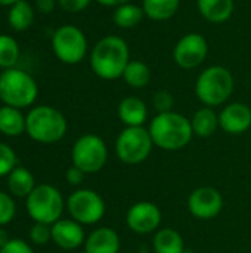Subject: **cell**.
Segmentation results:
<instances>
[{
  "instance_id": "obj_30",
  "label": "cell",
  "mask_w": 251,
  "mask_h": 253,
  "mask_svg": "<svg viewBox=\"0 0 251 253\" xmlns=\"http://www.w3.org/2000/svg\"><path fill=\"white\" fill-rule=\"evenodd\" d=\"M28 236H30L31 243H34L37 246L47 245L52 240V225L34 222V225L30 228V234Z\"/></svg>"
},
{
  "instance_id": "obj_24",
  "label": "cell",
  "mask_w": 251,
  "mask_h": 253,
  "mask_svg": "<svg viewBox=\"0 0 251 253\" xmlns=\"http://www.w3.org/2000/svg\"><path fill=\"white\" fill-rule=\"evenodd\" d=\"M143 16H145V12H143L142 6L132 3V1L115 7L114 13H112L114 24L123 30H129V28L139 25L142 22Z\"/></svg>"
},
{
  "instance_id": "obj_5",
  "label": "cell",
  "mask_w": 251,
  "mask_h": 253,
  "mask_svg": "<svg viewBox=\"0 0 251 253\" xmlns=\"http://www.w3.org/2000/svg\"><path fill=\"white\" fill-rule=\"evenodd\" d=\"M37 95V83L27 71L13 67L0 74V99L4 105L22 110L33 105Z\"/></svg>"
},
{
  "instance_id": "obj_6",
  "label": "cell",
  "mask_w": 251,
  "mask_h": 253,
  "mask_svg": "<svg viewBox=\"0 0 251 253\" xmlns=\"http://www.w3.org/2000/svg\"><path fill=\"white\" fill-rule=\"evenodd\" d=\"M65 208L61 191L49 184L37 185L25 199V209L34 222L53 225L62 218Z\"/></svg>"
},
{
  "instance_id": "obj_7",
  "label": "cell",
  "mask_w": 251,
  "mask_h": 253,
  "mask_svg": "<svg viewBox=\"0 0 251 253\" xmlns=\"http://www.w3.org/2000/svg\"><path fill=\"white\" fill-rule=\"evenodd\" d=\"M152 138L148 127H124L114 144L117 159L129 166H136L143 163L152 153L154 148Z\"/></svg>"
},
{
  "instance_id": "obj_22",
  "label": "cell",
  "mask_w": 251,
  "mask_h": 253,
  "mask_svg": "<svg viewBox=\"0 0 251 253\" xmlns=\"http://www.w3.org/2000/svg\"><path fill=\"white\" fill-rule=\"evenodd\" d=\"M0 132L6 136H19L25 132V116L19 108L0 107Z\"/></svg>"
},
{
  "instance_id": "obj_15",
  "label": "cell",
  "mask_w": 251,
  "mask_h": 253,
  "mask_svg": "<svg viewBox=\"0 0 251 253\" xmlns=\"http://www.w3.org/2000/svg\"><path fill=\"white\" fill-rule=\"evenodd\" d=\"M52 242L64 251H75L86 242L83 225L71 219H59L52 225Z\"/></svg>"
},
{
  "instance_id": "obj_19",
  "label": "cell",
  "mask_w": 251,
  "mask_h": 253,
  "mask_svg": "<svg viewBox=\"0 0 251 253\" xmlns=\"http://www.w3.org/2000/svg\"><path fill=\"white\" fill-rule=\"evenodd\" d=\"M191 126H192L195 136L210 138L220 127L219 126V114L215 111V108L204 105L194 113V116L191 119Z\"/></svg>"
},
{
  "instance_id": "obj_14",
  "label": "cell",
  "mask_w": 251,
  "mask_h": 253,
  "mask_svg": "<svg viewBox=\"0 0 251 253\" xmlns=\"http://www.w3.org/2000/svg\"><path fill=\"white\" fill-rule=\"evenodd\" d=\"M219 126L229 135H241L251 127V108L244 102H231L219 113Z\"/></svg>"
},
{
  "instance_id": "obj_29",
  "label": "cell",
  "mask_w": 251,
  "mask_h": 253,
  "mask_svg": "<svg viewBox=\"0 0 251 253\" xmlns=\"http://www.w3.org/2000/svg\"><path fill=\"white\" fill-rule=\"evenodd\" d=\"M15 213H16V206L13 199L7 193L0 191V227H4L9 222H12Z\"/></svg>"
},
{
  "instance_id": "obj_21",
  "label": "cell",
  "mask_w": 251,
  "mask_h": 253,
  "mask_svg": "<svg viewBox=\"0 0 251 253\" xmlns=\"http://www.w3.org/2000/svg\"><path fill=\"white\" fill-rule=\"evenodd\" d=\"M152 248L155 253H186L183 237L175 228H160L155 231Z\"/></svg>"
},
{
  "instance_id": "obj_31",
  "label": "cell",
  "mask_w": 251,
  "mask_h": 253,
  "mask_svg": "<svg viewBox=\"0 0 251 253\" xmlns=\"http://www.w3.org/2000/svg\"><path fill=\"white\" fill-rule=\"evenodd\" d=\"M152 105L157 110V114L169 113V111H173L175 98H173V95L169 90H158L152 96Z\"/></svg>"
},
{
  "instance_id": "obj_27",
  "label": "cell",
  "mask_w": 251,
  "mask_h": 253,
  "mask_svg": "<svg viewBox=\"0 0 251 253\" xmlns=\"http://www.w3.org/2000/svg\"><path fill=\"white\" fill-rule=\"evenodd\" d=\"M19 58V46L16 40L7 34H0V67L13 68Z\"/></svg>"
},
{
  "instance_id": "obj_25",
  "label": "cell",
  "mask_w": 251,
  "mask_h": 253,
  "mask_svg": "<svg viewBox=\"0 0 251 253\" xmlns=\"http://www.w3.org/2000/svg\"><path fill=\"white\" fill-rule=\"evenodd\" d=\"M7 21L15 31H25L27 28H30L34 21V10L31 4L27 0H19L13 3L7 12Z\"/></svg>"
},
{
  "instance_id": "obj_23",
  "label": "cell",
  "mask_w": 251,
  "mask_h": 253,
  "mask_svg": "<svg viewBox=\"0 0 251 253\" xmlns=\"http://www.w3.org/2000/svg\"><path fill=\"white\" fill-rule=\"evenodd\" d=\"M180 0H142V9L145 16L161 22L173 18L179 9Z\"/></svg>"
},
{
  "instance_id": "obj_12",
  "label": "cell",
  "mask_w": 251,
  "mask_h": 253,
  "mask_svg": "<svg viewBox=\"0 0 251 253\" xmlns=\"http://www.w3.org/2000/svg\"><path fill=\"white\" fill-rule=\"evenodd\" d=\"M163 221V213L160 208L152 202H136L126 213V225L130 231L139 236L152 234L160 230Z\"/></svg>"
},
{
  "instance_id": "obj_32",
  "label": "cell",
  "mask_w": 251,
  "mask_h": 253,
  "mask_svg": "<svg viewBox=\"0 0 251 253\" xmlns=\"http://www.w3.org/2000/svg\"><path fill=\"white\" fill-rule=\"evenodd\" d=\"M0 253H34V251L27 242L19 240V239H10L0 249Z\"/></svg>"
},
{
  "instance_id": "obj_36",
  "label": "cell",
  "mask_w": 251,
  "mask_h": 253,
  "mask_svg": "<svg viewBox=\"0 0 251 253\" xmlns=\"http://www.w3.org/2000/svg\"><path fill=\"white\" fill-rule=\"evenodd\" d=\"M99 4H102V6H107V7H118V6H121V4H124V3H129V1H132V0H96Z\"/></svg>"
},
{
  "instance_id": "obj_2",
  "label": "cell",
  "mask_w": 251,
  "mask_h": 253,
  "mask_svg": "<svg viewBox=\"0 0 251 253\" xmlns=\"http://www.w3.org/2000/svg\"><path fill=\"white\" fill-rule=\"evenodd\" d=\"M148 130L154 145L164 151L183 150L194 138L191 120L176 111L155 114Z\"/></svg>"
},
{
  "instance_id": "obj_16",
  "label": "cell",
  "mask_w": 251,
  "mask_h": 253,
  "mask_svg": "<svg viewBox=\"0 0 251 253\" xmlns=\"http://www.w3.org/2000/svg\"><path fill=\"white\" fill-rule=\"evenodd\" d=\"M83 246L84 253H120L121 240L114 228L99 227L86 237Z\"/></svg>"
},
{
  "instance_id": "obj_11",
  "label": "cell",
  "mask_w": 251,
  "mask_h": 253,
  "mask_svg": "<svg viewBox=\"0 0 251 253\" xmlns=\"http://www.w3.org/2000/svg\"><path fill=\"white\" fill-rule=\"evenodd\" d=\"M209 53V43L200 33H186L173 47V61L182 70L200 67Z\"/></svg>"
},
{
  "instance_id": "obj_28",
  "label": "cell",
  "mask_w": 251,
  "mask_h": 253,
  "mask_svg": "<svg viewBox=\"0 0 251 253\" xmlns=\"http://www.w3.org/2000/svg\"><path fill=\"white\" fill-rule=\"evenodd\" d=\"M16 166V153L7 144L0 142V178L7 176Z\"/></svg>"
},
{
  "instance_id": "obj_34",
  "label": "cell",
  "mask_w": 251,
  "mask_h": 253,
  "mask_svg": "<svg viewBox=\"0 0 251 253\" xmlns=\"http://www.w3.org/2000/svg\"><path fill=\"white\" fill-rule=\"evenodd\" d=\"M84 176H86V173H84L81 169L75 168L74 165H72V166H70V168L67 169V173H65L67 182H68L70 185H72V187H78V185H81V184H83V181H84Z\"/></svg>"
},
{
  "instance_id": "obj_4",
  "label": "cell",
  "mask_w": 251,
  "mask_h": 253,
  "mask_svg": "<svg viewBox=\"0 0 251 253\" xmlns=\"http://www.w3.org/2000/svg\"><path fill=\"white\" fill-rule=\"evenodd\" d=\"M235 87L232 73L223 65H212L203 70L195 82V95L206 107H220L226 104Z\"/></svg>"
},
{
  "instance_id": "obj_37",
  "label": "cell",
  "mask_w": 251,
  "mask_h": 253,
  "mask_svg": "<svg viewBox=\"0 0 251 253\" xmlns=\"http://www.w3.org/2000/svg\"><path fill=\"white\" fill-rule=\"evenodd\" d=\"M9 240H10V239H9V234L4 231V228H3V227H0V249H1V248H3Z\"/></svg>"
},
{
  "instance_id": "obj_8",
  "label": "cell",
  "mask_w": 251,
  "mask_h": 253,
  "mask_svg": "<svg viewBox=\"0 0 251 253\" xmlns=\"http://www.w3.org/2000/svg\"><path fill=\"white\" fill-rule=\"evenodd\" d=\"M72 165L87 173H98L108 162V147L105 141L95 133L81 135L71 150Z\"/></svg>"
},
{
  "instance_id": "obj_20",
  "label": "cell",
  "mask_w": 251,
  "mask_h": 253,
  "mask_svg": "<svg viewBox=\"0 0 251 253\" xmlns=\"http://www.w3.org/2000/svg\"><path fill=\"white\" fill-rule=\"evenodd\" d=\"M36 187L33 173L24 166H16L7 175V190L15 197L27 199Z\"/></svg>"
},
{
  "instance_id": "obj_17",
  "label": "cell",
  "mask_w": 251,
  "mask_h": 253,
  "mask_svg": "<svg viewBox=\"0 0 251 253\" xmlns=\"http://www.w3.org/2000/svg\"><path fill=\"white\" fill-rule=\"evenodd\" d=\"M117 114L126 127L143 126L148 119V107L138 96H126L118 104Z\"/></svg>"
},
{
  "instance_id": "obj_9",
  "label": "cell",
  "mask_w": 251,
  "mask_h": 253,
  "mask_svg": "<svg viewBox=\"0 0 251 253\" xmlns=\"http://www.w3.org/2000/svg\"><path fill=\"white\" fill-rule=\"evenodd\" d=\"M55 56L64 64H78L87 53V39L75 25H62L52 36Z\"/></svg>"
},
{
  "instance_id": "obj_10",
  "label": "cell",
  "mask_w": 251,
  "mask_h": 253,
  "mask_svg": "<svg viewBox=\"0 0 251 253\" xmlns=\"http://www.w3.org/2000/svg\"><path fill=\"white\" fill-rule=\"evenodd\" d=\"M70 216L81 225H95L102 221L107 212L104 199L93 190L78 188L67 200Z\"/></svg>"
},
{
  "instance_id": "obj_13",
  "label": "cell",
  "mask_w": 251,
  "mask_h": 253,
  "mask_svg": "<svg viewBox=\"0 0 251 253\" xmlns=\"http://www.w3.org/2000/svg\"><path fill=\"white\" fill-rule=\"evenodd\" d=\"M223 196L215 187H198L188 196L189 213L201 221H210L220 215L223 209Z\"/></svg>"
},
{
  "instance_id": "obj_18",
  "label": "cell",
  "mask_w": 251,
  "mask_h": 253,
  "mask_svg": "<svg viewBox=\"0 0 251 253\" xmlns=\"http://www.w3.org/2000/svg\"><path fill=\"white\" fill-rule=\"evenodd\" d=\"M200 15L212 24L226 22L235 9L234 0H197Z\"/></svg>"
},
{
  "instance_id": "obj_3",
  "label": "cell",
  "mask_w": 251,
  "mask_h": 253,
  "mask_svg": "<svg viewBox=\"0 0 251 253\" xmlns=\"http://www.w3.org/2000/svg\"><path fill=\"white\" fill-rule=\"evenodd\" d=\"M68 129L65 116L50 107L38 105L34 107L25 116V132L27 135L40 144H55L61 141Z\"/></svg>"
},
{
  "instance_id": "obj_33",
  "label": "cell",
  "mask_w": 251,
  "mask_h": 253,
  "mask_svg": "<svg viewBox=\"0 0 251 253\" xmlns=\"http://www.w3.org/2000/svg\"><path fill=\"white\" fill-rule=\"evenodd\" d=\"M90 1L92 0H58L61 9L68 13H78L84 10L90 4Z\"/></svg>"
},
{
  "instance_id": "obj_35",
  "label": "cell",
  "mask_w": 251,
  "mask_h": 253,
  "mask_svg": "<svg viewBox=\"0 0 251 253\" xmlns=\"http://www.w3.org/2000/svg\"><path fill=\"white\" fill-rule=\"evenodd\" d=\"M36 4L41 13H50L55 9V0H37Z\"/></svg>"
},
{
  "instance_id": "obj_26",
  "label": "cell",
  "mask_w": 251,
  "mask_h": 253,
  "mask_svg": "<svg viewBox=\"0 0 251 253\" xmlns=\"http://www.w3.org/2000/svg\"><path fill=\"white\" fill-rule=\"evenodd\" d=\"M121 79L126 82L127 86L133 89H142L151 80V70L145 62L138 59H130Z\"/></svg>"
},
{
  "instance_id": "obj_1",
  "label": "cell",
  "mask_w": 251,
  "mask_h": 253,
  "mask_svg": "<svg viewBox=\"0 0 251 253\" xmlns=\"http://www.w3.org/2000/svg\"><path fill=\"white\" fill-rule=\"evenodd\" d=\"M130 62V49L120 36H105L92 49L90 68L102 80H117Z\"/></svg>"
},
{
  "instance_id": "obj_38",
  "label": "cell",
  "mask_w": 251,
  "mask_h": 253,
  "mask_svg": "<svg viewBox=\"0 0 251 253\" xmlns=\"http://www.w3.org/2000/svg\"><path fill=\"white\" fill-rule=\"evenodd\" d=\"M16 1H19V0H0V6H12Z\"/></svg>"
}]
</instances>
